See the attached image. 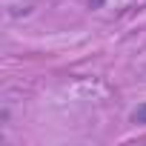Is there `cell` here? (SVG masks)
Instances as JSON below:
<instances>
[{
  "label": "cell",
  "instance_id": "1",
  "mask_svg": "<svg viewBox=\"0 0 146 146\" xmlns=\"http://www.w3.org/2000/svg\"><path fill=\"white\" fill-rule=\"evenodd\" d=\"M129 120H132V123H137V126H146V103L135 106V109H132V115H129Z\"/></svg>",
  "mask_w": 146,
  "mask_h": 146
},
{
  "label": "cell",
  "instance_id": "2",
  "mask_svg": "<svg viewBox=\"0 0 146 146\" xmlns=\"http://www.w3.org/2000/svg\"><path fill=\"white\" fill-rule=\"evenodd\" d=\"M89 6H92V9H100V6H103V0H89Z\"/></svg>",
  "mask_w": 146,
  "mask_h": 146
}]
</instances>
